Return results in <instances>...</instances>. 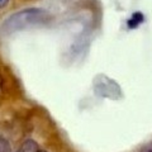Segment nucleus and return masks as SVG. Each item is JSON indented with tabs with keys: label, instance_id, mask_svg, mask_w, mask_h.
I'll use <instances>...</instances> for the list:
<instances>
[{
	"label": "nucleus",
	"instance_id": "nucleus-6",
	"mask_svg": "<svg viewBox=\"0 0 152 152\" xmlns=\"http://www.w3.org/2000/svg\"><path fill=\"white\" fill-rule=\"evenodd\" d=\"M37 152H47V151H37Z\"/></svg>",
	"mask_w": 152,
	"mask_h": 152
},
{
	"label": "nucleus",
	"instance_id": "nucleus-4",
	"mask_svg": "<svg viewBox=\"0 0 152 152\" xmlns=\"http://www.w3.org/2000/svg\"><path fill=\"white\" fill-rule=\"evenodd\" d=\"M140 152H152V142H150L148 145H146Z\"/></svg>",
	"mask_w": 152,
	"mask_h": 152
},
{
	"label": "nucleus",
	"instance_id": "nucleus-3",
	"mask_svg": "<svg viewBox=\"0 0 152 152\" xmlns=\"http://www.w3.org/2000/svg\"><path fill=\"white\" fill-rule=\"evenodd\" d=\"M0 152H10V146H9L8 141L0 137Z\"/></svg>",
	"mask_w": 152,
	"mask_h": 152
},
{
	"label": "nucleus",
	"instance_id": "nucleus-5",
	"mask_svg": "<svg viewBox=\"0 0 152 152\" xmlns=\"http://www.w3.org/2000/svg\"><path fill=\"white\" fill-rule=\"evenodd\" d=\"M9 1H10V0H0V9L5 8L8 4H9Z\"/></svg>",
	"mask_w": 152,
	"mask_h": 152
},
{
	"label": "nucleus",
	"instance_id": "nucleus-2",
	"mask_svg": "<svg viewBox=\"0 0 152 152\" xmlns=\"http://www.w3.org/2000/svg\"><path fill=\"white\" fill-rule=\"evenodd\" d=\"M18 152H37V145L34 141H27L24 145L20 147Z\"/></svg>",
	"mask_w": 152,
	"mask_h": 152
},
{
	"label": "nucleus",
	"instance_id": "nucleus-1",
	"mask_svg": "<svg viewBox=\"0 0 152 152\" xmlns=\"http://www.w3.org/2000/svg\"><path fill=\"white\" fill-rule=\"evenodd\" d=\"M50 18V14L47 13L45 9L39 8H28L23 9L20 12H17L12 14L1 27V31L5 34H10V33L27 29L29 27L38 26L42 23L47 22Z\"/></svg>",
	"mask_w": 152,
	"mask_h": 152
}]
</instances>
